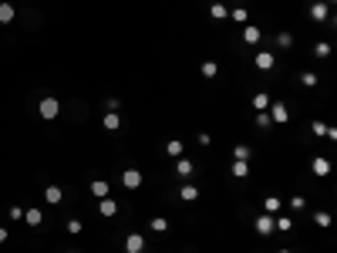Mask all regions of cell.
I'll list each match as a JSON object with an SVG mask.
<instances>
[{
	"mask_svg": "<svg viewBox=\"0 0 337 253\" xmlns=\"http://www.w3.org/2000/svg\"><path fill=\"white\" fill-rule=\"evenodd\" d=\"M300 81H304L307 88H314V84H317V74H314V71H304V74H300Z\"/></svg>",
	"mask_w": 337,
	"mask_h": 253,
	"instance_id": "27",
	"label": "cell"
},
{
	"mask_svg": "<svg viewBox=\"0 0 337 253\" xmlns=\"http://www.w3.org/2000/svg\"><path fill=\"white\" fill-rule=\"evenodd\" d=\"M270 101H273V98H270L267 91H257V95H253V108H257V112H267Z\"/></svg>",
	"mask_w": 337,
	"mask_h": 253,
	"instance_id": "8",
	"label": "cell"
},
{
	"mask_svg": "<svg viewBox=\"0 0 337 253\" xmlns=\"http://www.w3.org/2000/svg\"><path fill=\"white\" fill-rule=\"evenodd\" d=\"M122 183H125V189H138L142 186V172L138 169H125L122 172Z\"/></svg>",
	"mask_w": 337,
	"mask_h": 253,
	"instance_id": "3",
	"label": "cell"
},
{
	"mask_svg": "<svg viewBox=\"0 0 337 253\" xmlns=\"http://www.w3.org/2000/svg\"><path fill=\"white\" fill-rule=\"evenodd\" d=\"M179 196H182L186 202H196V199H199V189H196L193 183H182V189H179Z\"/></svg>",
	"mask_w": 337,
	"mask_h": 253,
	"instance_id": "9",
	"label": "cell"
},
{
	"mask_svg": "<svg viewBox=\"0 0 337 253\" xmlns=\"http://www.w3.org/2000/svg\"><path fill=\"white\" fill-rule=\"evenodd\" d=\"M7 216H10L14 223H20V219H24V209H20V206H10V209H7Z\"/></svg>",
	"mask_w": 337,
	"mask_h": 253,
	"instance_id": "29",
	"label": "cell"
},
{
	"mask_svg": "<svg viewBox=\"0 0 337 253\" xmlns=\"http://www.w3.org/2000/svg\"><path fill=\"white\" fill-rule=\"evenodd\" d=\"M98 213H101V216H115V213H118V202L105 196V199H98Z\"/></svg>",
	"mask_w": 337,
	"mask_h": 253,
	"instance_id": "7",
	"label": "cell"
},
{
	"mask_svg": "<svg viewBox=\"0 0 337 253\" xmlns=\"http://www.w3.org/2000/svg\"><path fill=\"white\" fill-rule=\"evenodd\" d=\"M209 14H212L216 20H223V17H226V7H223V3H212V7H209Z\"/></svg>",
	"mask_w": 337,
	"mask_h": 253,
	"instance_id": "25",
	"label": "cell"
},
{
	"mask_svg": "<svg viewBox=\"0 0 337 253\" xmlns=\"http://www.w3.org/2000/svg\"><path fill=\"white\" fill-rule=\"evenodd\" d=\"M233 20H236V24H243V20H246V10H243V7H236V10H233Z\"/></svg>",
	"mask_w": 337,
	"mask_h": 253,
	"instance_id": "34",
	"label": "cell"
},
{
	"mask_svg": "<svg viewBox=\"0 0 337 253\" xmlns=\"http://www.w3.org/2000/svg\"><path fill=\"white\" fill-rule=\"evenodd\" d=\"M273 125V122H270V115L267 112H260V115H257V128H270Z\"/></svg>",
	"mask_w": 337,
	"mask_h": 253,
	"instance_id": "32",
	"label": "cell"
},
{
	"mask_svg": "<svg viewBox=\"0 0 337 253\" xmlns=\"http://www.w3.org/2000/svg\"><path fill=\"white\" fill-rule=\"evenodd\" d=\"M7 236H10V233H7V230L0 226V243H7Z\"/></svg>",
	"mask_w": 337,
	"mask_h": 253,
	"instance_id": "35",
	"label": "cell"
},
{
	"mask_svg": "<svg viewBox=\"0 0 337 253\" xmlns=\"http://www.w3.org/2000/svg\"><path fill=\"white\" fill-rule=\"evenodd\" d=\"M314 223H317V226H331V216H327V213H314Z\"/></svg>",
	"mask_w": 337,
	"mask_h": 253,
	"instance_id": "30",
	"label": "cell"
},
{
	"mask_svg": "<svg viewBox=\"0 0 337 253\" xmlns=\"http://www.w3.org/2000/svg\"><path fill=\"white\" fill-rule=\"evenodd\" d=\"M287 118H290L287 105L283 101H270V122H287Z\"/></svg>",
	"mask_w": 337,
	"mask_h": 253,
	"instance_id": "2",
	"label": "cell"
},
{
	"mask_svg": "<svg viewBox=\"0 0 337 253\" xmlns=\"http://www.w3.org/2000/svg\"><path fill=\"white\" fill-rule=\"evenodd\" d=\"M24 219H27L31 226H41V223H44V213H41V209H24Z\"/></svg>",
	"mask_w": 337,
	"mask_h": 253,
	"instance_id": "13",
	"label": "cell"
},
{
	"mask_svg": "<svg viewBox=\"0 0 337 253\" xmlns=\"http://www.w3.org/2000/svg\"><path fill=\"white\" fill-rule=\"evenodd\" d=\"M280 253H290V250H280Z\"/></svg>",
	"mask_w": 337,
	"mask_h": 253,
	"instance_id": "36",
	"label": "cell"
},
{
	"mask_svg": "<svg viewBox=\"0 0 337 253\" xmlns=\"http://www.w3.org/2000/svg\"><path fill=\"white\" fill-rule=\"evenodd\" d=\"M142 250H145V236L128 233V240H125V253H142Z\"/></svg>",
	"mask_w": 337,
	"mask_h": 253,
	"instance_id": "5",
	"label": "cell"
},
{
	"mask_svg": "<svg viewBox=\"0 0 337 253\" xmlns=\"http://www.w3.org/2000/svg\"><path fill=\"white\" fill-rule=\"evenodd\" d=\"M263 213H280V199H276V196H267V199H263Z\"/></svg>",
	"mask_w": 337,
	"mask_h": 253,
	"instance_id": "21",
	"label": "cell"
},
{
	"mask_svg": "<svg viewBox=\"0 0 337 253\" xmlns=\"http://www.w3.org/2000/svg\"><path fill=\"white\" fill-rule=\"evenodd\" d=\"M276 44H280V48H290V44H293V37H290V34H287V31H283V34H280V37H276Z\"/></svg>",
	"mask_w": 337,
	"mask_h": 253,
	"instance_id": "33",
	"label": "cell"
},
{
	"mask_svg": "<svg viewBox=\"0 0 337 253\" xmlns=\"http://www.w3.org/2000/svg\"><path fill=\"white\" fill-rule=\"evenodd\" d=\"M148 226H152L155 233H165V230H169V219H162V216H152V223H148Z\"/></svg>",
	"mask_w": 337,
	"mask_h": 253,
	"instance_id": "23",
	"label": "cell"
},
{
	"mask_svg": "<svg viewBox=\"0 0 337 253\" xmlns=\"http://www.w3.org/2000/svg\"><path fill=\"white\" fill-rule=\"evenodd\" d=\"M233 176H236V179H246V176H250V169H246V162H240V159H233Z\"/></svg>",
	"mask_w": 337,
	"mask_h": 253,
	"instance_id": "19",
	"label": "cell"
},
{
	"mask_svg": "<svg viewBox=\"0 0 337 253\" xmlns=\"http://www.w3.org/2000/svg\"><path fill=\"white\" fill-rule=\"evenodd\" d=\"M199 71L206 74V78H216V74H219V64H216V61H202Z\"/></svg>",
	"mask_w": 337,
	"mask_h": 253,
	"instance_id": "20",
	"label": "cell"
},
{
	"mask_svg": "<svg viewBox=\"0 0 337 253\" xmlns=\"http://www.w3.org/2000/svg\"><path fill=\"white\" fill-rule=\"evenodd\" d=\"M101 125L108 128V132H115V128L122 125V118H118V115H115V112H108V115H105V118H101Z\"/></svg>",
	"mask_w": 337,
	"mask_h": 253,
	"instance_id": "17",
	"label": "cell"
},
{
	"mask_svg": "<svg viewBox=\"0 0 337 253\" xmlns=\"http://www.w3.org/2000/svg\"><path fill=\"white\" fill-rule=\"evenodd\" d=\"M310 17H314V20H327V7H324V3H314V7H310Z\"/></svg>",
	"mask_w": 337,
	"mask_h": 253,
	"instance_id": "22",
	"label": "cell"
},
{
	"mask_svg": "<svg viewBox=\"0 0 337 253\" xmlns=\"http://www.w3.org/2000/svg\"><path fill=\"white\" fill-rule=\"evenodd\" d=\"M233 155H236L240 162H246V159H250V149H246V145H236V149H233Z\"/></svg>",
	"mask_w": 337,
	"mask_h": 253,
	"instance_id": "28",
	"label": "cell"
},
{
	"mask_svg": "<svg viewBox=\"0 0 337 253\" xmlns=\"http://www.w3.org/2000/svg\"><path fill=\"white\" fill-rule=\"evenodd\" d=\"M67 253H78V250H67Z\"/></svg>",
	"mask_w": 337,
	"mask_h": 253,
	"instance_id": "37",
	"label": "cell"
},
{
	"mask_svg": "<svg viewBox=\"0 0 337 253\" xmlns=\"http://www.w3.org/2000/svg\"><path fill=\"white\" fill-rule=\"evenodd\" d=\"M176 172H179L182 179H186V176H193V162H189V159H176Z\"/></svg>",
	"mask_w": 337,
	"mask_h": 253,
	"instance_id": "16",
	"label": "cell"
},
{
	"mask_svg": "<svg viewBox=\"0 0 337 253\" xmlns=\"http://www.w3.org/2000/svg\"><path fill=\"white\" fill-rule=\"evenodd\" d=\"M81 230H84L81 219H67V233H81Z\"/></svg>",
	"mask_w": 337,
	"mask_h": 253,
	"instance_id": "31",
	"label": "cell"
},
{
	"mask_svg": "<svg viewBox=\"0 0 337 253\" xmlns=\"http://www.w3.org/2000/svg\"><path fill=\"white\" fill-rule=\"evenodd\" d=\"M290 226H293V223H290L287 216H280V219L273 223V230H276V233H290Z\"/></svg>",
	"mask_w": 337,
	"mask_h": 253,
	"instance_id": "24",
	"label": "cell"
},
{
	"mask_svg": "<svg viewBox=\"0 0 337 253\" xmlns=\"http://www.w3.org/2000/svg\"><path fill=\"white\" fill-rule=\"evenodd\" d=\"M44 199H48L51 206H58V202L64 199V189H61V186H54V183H48V186H44Z\"/></svg>",
	"mask_w": 337,
	"mask_h": 253,
	"instance_id": "4",
	"label": "cell"
},
{
	"mask_svg": "<svg viewBox=\"0 0 337 253\" xmlns=\"http://www.w3.org/2000/svg\"><path fill=\"white\" fill-rule=\"evenodd\" d=\"M91 196H95V199H105V196H108V183H105V179H95V183H91Z\"/></svg>",
	"mask_w": 337,
	"mask_h": 253,
	"instance_id": "12",
	"label": "cell"
},
{
	"mask_svg": "<svg viewBox=\"0 0 337 253\" xmlns=\"http://www.w3.org/2000/svg\"><path fill=\"white\" fill-rule=\"evenodd\" d=\"M310 169H314V176H331V162H327L324 155H317V159L310 162Z\"/></svg>",
	"mask_w": 337,
	"mask_h": 253,
	"instance_id": "6",
	"label": "cell"
},
{
	"mask_svg": "<svg viewBox=\"0 0 337 253\" xmlns=\"http://www.w3.org/2000/svg\"><path fill=\"white\" fill-rule=\"evenodd\" d=\"M257 230H260L263 236H270V233H276V230H273V219H270V213H263V216L257 219Z\"/></svg>",
	"mask_w": 337,
	"mask_h": 253,
	"instance_id": "10",
	"label": "cell"
},
{
	"mask_svg": "<svg viewBox=\"0 0 337 253\" xmlns=\"http://www.w3.org/2000/svg\"><path fill=\"white\" fill-rule=\"evenodd\" d=\"M165 152H169L172 159H182V142H179V138H172V142L165 145Z\"/></svg>",
	"mask_w": 337,
	"mask_h": 253,
	"instance_id": "18",
	"label": "cell"
},
{
	"mask_svg": "<svg viewBox=\"0 0 337 253\" xmlns=\"http://www.w3.org/2000/svg\"><path fill=\"white\" fill-rule=\"evenodd\" d=\"M273 54H270V51H260V54H257V67H260V71H270V67H273Z\"/></svg>",
	"mask_w": 337,
	"mask_h": 253,
	"instance_id": "11",
	"label": "cell"
},
{
	"mask_svg": "<svg viewBox=\"0 0 337 253\" xmlns=\"http://www.w3.org/2000/svg\"><path fill=\"white\" fill-rule=\"evenodd\" d=\"M37 112H41V118H48V122H51V118H58V112H61V101L48 95V98H41V105H37Z\"/></svg>",
	"mask_w": 337,
	"mask_h": 253,
	"instance_id": "1",
	"label": "cell"
},
{
	"mask_svg": "<svg viewBox=\"0 0 337 253\" xmlns=\"http://www.w3.org/2000/svg\"><path fill=\"white\" fill-rule=\"evenodd\" d=\"M243 41H246V44H260V27H253V24H250V27L243 31Z\"/></svg>",
	"mask_w": 337,
	"mask_h": 253,
	"instance_id": "15",
	"label": "cell"
},
{
	"mask_svg": "<svg viewBox=\"0 0 337 253\" xmlns=\"http://www.w3.org/2000/svg\"><path fill=\"white\" fill-rule=\"evenodd\" d=\"M17 17V10H14V3H0V24H10Z\"/></svg>",
	"mask_w": 337,
	"mask_h": 253,
	"instance_id": "14",
	"label": "cell"
},
{
	"mask_svg": "<svg viewBox=\"0 0 337 253\" xmlns=\"http://www.w3.org/2000/svg\"><path fill=\"white\" fill-rule=\"evenodd\" d=\"M314 54H317V58H327V54H331V44H327V41H321V44L314 48Z\"/></svg>",
	"mask_w": 337,
	"mask_h": 253,
	"instance_id": "26",
	"label": "cell"
}]
</instances>
